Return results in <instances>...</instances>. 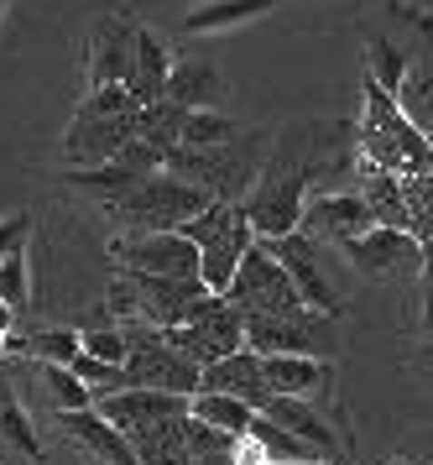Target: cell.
I'll list each match as a JSON object with an SVG mask.
<instances>
[{"instance_id": "6da1fadb", "label": "cell", "mask_w": 433, "mask_h": 465, "mask_svg": "<svg viewBox=\"0 0 433 465\" xmlns=\"http://www.w3.org/2000/svg\"><path fill=\"white\" fill-rule=\"evenodd\" d=\"M309 189H313V163L292 142V131H282V142L271 147V157L256 173V189L246 193V214H251L256 241H277V235L298 231V214H303Z\"/></svg>"}, {"instance_id": "7a4b0ae2", "label": "cell", "mask_w": 433, "mask_h": 465, "mask_svg": "<svg viewBox=\"0 0 433 465\" xmlns=\"http://www.w3.org/2000/svg\"><path fill=\"white\" fill-rule=\"evenodd\" d=\"M136 94L125 84H94L84 94L79 115L63 131V163L68 168H94L115 157L125 142H136Z\"/></svg>"}, {"instance_id": "3957f363", "label": "cell", "mask_w": 433, "mask_h": 465, "mask_svg": "<svg viewBox=\"0 0 433 465\" xmlns=\"http://www.w3.org/2000/svg\"><path fill=\"white\" fill-rule=\"evenodd\" d=\"M366 121H360V163L371 168H387V173H418V168H433V142L423 131L402 115L392 89H381L366 74Z\"/></svg>"}, {"instance_id": "277c9868", "label": "cell", "mask_w": 433, "mask_h": 465, "mask_svg": "<svg viewBox=\"0 0 433 465\" xmlns=\"http://www.w3.org/2000/svg\"><path fill=\"white\" fill-rule=\"evenodd\" d=\"M178 231L199 246V282H204L209 293H225L235 267H241V256L251 252V214L246 204H230V199H209L199 214H188Z\"/></svg>"}, {"instance_id": "5b68a950", "label": "cell", "mask_w": 433, "mask_h": 465, "mask_svg": "<svg viewBox=\"0 0 433 465\" xmlns=\"http://www.w3.org/2000/svg\"><path fill=\"white\" fill-rule=\"evenodd\" d=\"M162 168L188 178V183H199L209 189L214 199H230V204H241L251 189H256V173H261V152L246 147L241 136L225 142V147H167L162 152Z\"/></svg>"}, {"instance_id": "8992f818", "label": "cell", "mask_w": 433, "mask_h": 465, "mask_svg": "<svg viewBox=\"0 0 433 465\" xmlns=\"http://www.w3.org/2000/svg\"><path fill=\"white\" fill-rule=\"evenodd\" d=\"M121 335H125V366H121L125 387H157V392H183V398L199 392V371L204 366H193L188 356H178L157 324L125 319Z\"/></svg>"}, {"instance_id": "52a82bcc", "label": "cell", "mask_w": 433, "mask_h": 465, "mask_svg": "<svg viewBox=\"0 0 433 465\" xmlns=\"http://www.w3.org/2000/svg\"><path fill=\"white\" fill-rule=\"evenodd\" d=\"M214 199L209 189H199V183H188V178H178V173L157 168L152 178H142L136 189L125 193V199H115L110 210H115V220L121 225H131V231H178L188 214H199Z\"/></svg>"}, {"instance_id": "ba28073f", "label": "cell", "mask_w": 433, "mask_h": 465, "mask_svg": "<svg viewBox=\"0 0 433 465\" xmlns=\"http://www.w3.org/2000/svg\"><path fill=\"white\" fill-rule=\"evenodd\" d=\"M162 335L178 356H188L193 366H209V361H225L230 351L246 345V319L235 314V303L225 293H199L193 309L178 324H167Z\"/></svg>"}, {"instance_id": "9c48e42d", "label": "cell", "mask_w": 433, "mask_h": 465, "mask_svg": "<svg viewBox=\"0 0 433 465\" xmlns=\"http://www.w3.org/2000/svg\"><path fill=\"white\" fill-rule=\"evenodd\" d=\"M225 298L235 303V314L241 319H256V314H298V309H309L298 288H292L288 267L271 256L267 241H251V252L241 256V267L230 277Z\"/></svg>"}, {"instance_id": "30bf717a", "label": "cell", "mask_w": 433, "mask_h": 465, "mask_svg": "<svg viewBox=\"0 0 433 465\" xmlns=\"http://www.w3.org/2000/svg\"><path fill=\"white\" fill-rule=\"evenodd\" d=\"M246 345L261 351V356H324L330 361L340 351V330H334V314H319V309H298V314H256L246 319Z\"/></svg>"}, {"instance_id": "8fae6325", "label": "cell", "mask_w": 433, "mask_h": 465, "mask_svg": "<svg viewBox=\"0 0 433 465\" xmlns=\"http://www.w3.org/2000/svg\"><path fill=\"white\" fill-rule=\"evenodd\" d=\"M271 256L288 267L292 288H298V298L309 303V309H319V314H345V293L334 288V277L324 272V262H330V241H313V235L292 231V235H277V241H267Z\"/></svg>"}, {"instance_id": "7c38bea8", "label": "cell", "mask_w": 433, "mask_h": 465, "mask_svg": "<svg viewBox=\"0 0 433 465\" xmlns=\"http://www.w3.org/2000/svg\"><path fill=\"white\" fill-rule=\"evenodd\" d=\"M162 168V152L146 147V142H125L115 157H104V163H94V168H68L63 173V183L68 189L89 193V199H100V204H115V199H125V193L136 189L142 178H152V173Z\"/></svg>"}, {"instance_id": "4fadbf2b", "label": "cell", "mask_w": 433, "mask_h": 465, "mask_svg": "<svg viewBox=\"0 0 433 465\" xmlns=\"http://www.w3.org/2000/svg\"><path fill=\"white\" fill-rule=\"evenodd\" d=\"M376 225L371 204L360 189H324L303 199V214H298V231L313 235V241H330V246H345L355 235H366Z\"/></svg>"}, {"instance_id": "5bb4252c", "label": "cell", "mask_w": 433, "mask_h": 465, "mask_svg": "<svg viewBox=\"0 0 433 465\" xmlns=\"http://www.w3.org/2000/svg\"><path fill=\"white\" fill-rule=\"evenodd\" d=\"M136 32L142 26L131 22L125 11H100L89 22V89L94 84H131L136 74Z\"/></svg>"}, {"instance_id": "9a60e30c", "label": "cell", "mask_w": 433, "mask_h": 465, "mask_svg": "<svg viewBox=\"0 0 433 465\" xmlns=\"http://www.w3.org/2000/svg\"><path fill=\"white\" fill-rule=\"evenodd\" d=\"M125 272H152V277H199V246L183 231H142L131 241L110 246Z\"/></svg>"}, {"instance_id": "2e32d148", "label": "cell", "mask_w": 433, "mask_h": 465, "mask_svg": "<svg viewBox=\"0 0 433 465\" xmlns=\"http://www.w3.org/2000/svg\"><path fill=\"white\" fill-rule=\"evenodd\" d=\"M261 377H267V392H282V398H313L330 408L334 392V361L324 356H261Z\"/></svg>"}, {"instance_id": "e0dca14e", "label": "cell", "mask_w": 433, "mask_h": 465, "mask_svg": "<svg viewBox=\"0 0 433 465\" xmlns=\"http://www.w3.org/2000/svg\"><path fill=\"white\" fill-rule=\"evenodd\" d=\"M125 277H131V293H136V314L157 330L178 324L193 309V298L209 293L199 277H152V272H125Z\"/></svg>"}, {"instance_id": "ac0fdd59", "label": "cell", "mask_w": 433, "mask_h": 465, "mask_svg": "<svg viewBox=\"0 0 433 465\" xmlns=\"http://www.w3.org/2000/svg\"><path fill=\"white\" fill-rule=\"evenodd\" d=\"M256 413H267L271 423H282L288 434H298V440H309L324 460H345V444L334 440L330 429V408L313 398H282V392H267V402L256 408Z\"/></svg>"}, {"instance_id": "d6986e66", "label": "cell", "mask_w": 433, "mask_h": 465, "mask_svg": "<svg viewBox=\"0 0 433 465\" xmlns=\"http://www.w3.org/2000/svg\"><path fill=\"white\" fill-rule=\"evenodd\" d=\"M345 256L360 277H392L418 262V235L397 231V225H371L366 235L345 241Z\"/></svg>"}, {"instance_id": "ffe728a7", "label": "cell", "mask_w": 433, "mask_h": 465, "mask_svg": "<svg viewBox=\"0 0 433 465\" xmlns=\"http://www.w3.org/2000/svg\"><path fill=\"white\" fill-rule=\"evenodd\" d=\"M199 387L204 392H230V398L251 402V408H261L267 402V377H261V351H230L225 361H209L204 371H199Z\"/></svg>"}, {"instance_id": "44dd1931", "label": "cell", "mask_w": 433, "mask_h": 465, "mask_svg": "<svg viewBox=\"0 0 433 465\" xmlns=\"http://www.w3.org/2000/svg\"><path fill=\"white\" fill-rule=\"evenodd\" d=\"M63 429L74 434V440L84 444V450H94L104 465H142V455H136V444L125 440L115 423L104 419L100 408H79V413H63Z\"/></svg>"}, {"instance_id": "7402d4cb", "label": "cell", "mask_w": 433, "mask_h": 465, "mask_svg": "<svg viewBox=\"0 0 433 465\" xmlns=\"http://www.w3.org/2000/svg\"><path fill=\"white\" fill-rule=\"evenodd\" d=\"M167 100H178L188 110H220L225 100V79L209 58H172L167 68Z\"/></svg>"}, {"instance_id": "603a6c76", "label": "cell", "mask_w": 433, "mask_h": 465, "mask_svg": "<svg viewBox=\"0 0 433 465\" xmlns=\"http://www.w3.org/2000/svg\"><path fill=\"white\" fill-rule=\"evenodd\" d=\"M282 0H199L193 11L183 16V32H193V37H204V32H225V26H246L256 22V16H267V11H277Z\"/></svg>"}, {"instance_id": "cb8c5ba5", "label": "cell", "mask_w": 433, "mask_h": 465, "mask_svg": "<svg viewBox=\"0 0 433 465\" xmlns=\"http://www.w3.org/2000/svg\"><path fill=\"white\" fill-rule=\"evenodd\" d=\"M167 68H172V58H167L162 37H152V32H136V74H131V94H136V105H152V100H162L167 94Z\"/></svg>"}, {"instance_id": "d4e9b609", "label": "cell", "mask_w": 433, "mask_h": 465, "mask_svg": "<svg viewBox=\"0 0 433 465\" xmlns=\"http://www.w3.org/2000/svg\"><path fill=\"white\" fill-rule=\"evenodd\" d=\"M188 413L199 423H209V429H220V434H230V440H241L251 429V419H256V408L251 402H241V398H230V392H193L188 398Z\"/></svg>"}, {"instance_id": "484cf974", "label": "cell", "mask_w": 433, "mask_h": 465, "mask_svg": "<svg viewBox=\"0 0 433 465\" xmlns=\"http://www.w3.org/2000/svg\"><path fill=\"white\" fill-rule=\"evenodd\" d=\"M183 121H188V105H178V100H152V105L136 110V142H146V147H178V136H183Z\"/></svg>"}, {"instance_id": "4316f807", "label": "cell", "mask_w": 433, "mask_h": 465, "mask_svg": "<svg viewBox=\"0 0 433 465\" xmlns=\"http://www.w3.org/2000/svg\"><path fill=\"white\" fill-rule=\"evenodd\" d=\"M246 440H256L261 450H267V460L271 465H298V460H324L319 450H313L309 440H298V434H288L282 423H271L267 413H256L246 429Z\"/></svg>"}, {"instance_id": "83f0119b", "label": "cell", "mask_w": 433, "mask_h": 465, "mask_svg": "<svg viewBox=\"0 0 433 465\" xmlns=\"http://www.w3.org/2000/svg\"><path fill=\"white\" fill-rule=\"evenodd\" d=\"M0 440H11L26 460H42V440H37V429H32V419H26L21 398H16V381L5 377V371H0Z\"/></svg>"}, {"instance_id": "f1b7e54d", "label": "cell", "mask_w": 433, "mask_h": 465, "mask_svg": "<svg viewBox=\"0 0 433 465\" xmlns=\"http://www.w3.org/2000/svg\"><path fill=\"white\" fill-rule=\"evenodd\" d=\"M26 246H32V235L0 256V303L16 309V314L32 303V252H26Z\"/></svg>"}, {"instance_id": "f546056e", "label": "cell", "mask_w": 433, "mask_h": 465, "mask_svg": "<svg viewBox=\"0 0 433 465\" xmlns=\"http://www.w3.org/2000/svg\"><path fill=\"white\" fill-rule=\"evenodd\" d=\"M397 105H402V115L433 142V74L428 68H418V74L408 68V79L397 89Z\"/></svg>"}, {"instance_id": "4dcf8cb0", "label": "cell", "mask_w": 433, "mask_h": 465, "mask_svg": "<svg viewBox=\"0 0 433 465\" xmlns=\"http://www.w3.org/2000/svg\"><path fill=\"white\" fill-rule=\"evenodd\" d=\"M235 136H241V126H235L230 115H220V110H188L178 147H225Z\"/></svg>"}, {"instance_id": "1f68e13d", "label": "cell", "mask_w": 433, "mask_h": 465, "mask_svg": "<svg viewBox=\"0 0 433 465\" xmlns=\"http://www.w3.org/2000/svg\"><path fill=\"white\" fill-rule=\"evenodd\" d=\"M37 377L47 381V392H53V402H58L63 413H79V408H94V392L84 387L63 361H37Z\"/></svg>"}, {"instance_id": "d6a6232c", "label": "cell", "mask_w": 433, "mask_h": 465, "mask_svg": "<svg viewBox=\"0 0 433 465\" xmlns=\"http://www.w3.org/2000/svg\"><path fill=\"white\" fill-rule=\"evenodd\" d=\"M402 199H408V220H413V235H433V168L402 173Z\"/></svg>"}, {"instance_id": "836d02e7", "label": "cell", "mask_w": 433, "mask_h": 465, "mask_svg": "<svg viewBox=\"0 0 433 465\" xmlns=\"http://www.w3.org/2000/svg\"><path fill=\"white\" fill-rule=\"evenodd\" d=\"M366 58H371V79H376V84L397 94L402 79H408V58H402L387 37H371V43H366Z\"/></svg>"}, {"instance_id": "e575fe53", "label": "cell", "mask_w": 433, "mask_h": 465, "mask_svg": "<svg viewBox=\"0 0 433 465\" xmlns=\"http://www.w3.org/2000/svg\"><path fill=\"white\" fill-rule=\"evenodd\" d=\"M79 351H89V356L110 361V366H125V335H121V324H100V330H84V335H79Z\"/></svg>"}, {"instance_id": "d590c367", "label": "cell", "mask_w": 433, "mask_h": 465, "mask_svg": "<svg viewBox=\"0 0 433 465\" xmlns=\"http://www.w3.org/2000/svg\"><path fill=\"white\" fill-rule=\"evenodd\" d=\"M32 351H37L42 361H74L79 356V330H42V335L32 340Z\"/></svg>"}, {"instance_id": "8d00e7d4", "label": "cell", "mask_w": 433, "mask_h": 465, "mask_svg": "<svg viewBox=\"0 0 433 465\" xmlns=\"http://www.w3.org/2000/svg\"><path fill=\"white\" fill-rule=\"evenodd\" d=\"M26 235H32V214H26V210L5 214V220H0V256L11 252V246H21Z\"/></svg>"}, {"instance_id": "74e56055", "label": "cell", "mask_w": 433, "mask_h": 465, "mask_svg": "<svg viewBox=\"0 0 433 465\" xmlns=\"http://www.w3.org/2000/svg\"><path fill=\"white\" fill-rule=\"evenodd\" d=\"M11 330H16V309H5V303H0V351H5Z\"/></svg>"}, {"instance_id": "f35d334b", "label": "cell", "mask_w": 433, "mask_h": 465, "mask_svg": "<svg viewBox=\"0 0 433 465\" xmlns=\"http://www.w3.org/2000/svg\"><path fill=\"white\" fill-rule=\"evenodd\" d=\"M418 267L433 277V235H423V241H418Z\"/></svg>"}, {"instance_id": "ab89813d", "label": "cell", "mask_w": 433, "mask_h": 465, "mask_svg": "<svg viewBox=\"0 0 433 465\" xmlns=\"http://www.w3.org/2000/svg\"><path fill=\"white\" fill-rule=\"evenodd\" d=\"M423 330L433 335V277H428V293H423Z\"/></svg>"}, {"instance_id": "60d3db41", "label": "cell", "mask_w": 433, "mask_h": 465, "mask_svg": "<svg viewBox=\"0 0 433 465\" xmlns=\"http://www.w3.org/2000/svg\"><path fill=\"white\" fill-rule=\"evenodd\" d=\"M298 465H345V460H298Z\"/></svg>"}, {"instance_id": "b9f144b4", "label": "cell", "mask_w": 433, "mask_h": 465, "mask_svg": "<svg viewBox=\"0 0 433 465\" xmlns=\"http://www.w3.org/2000/svg\"><path fill=\"white\" fill-rule=\"evenodd\" d=\"M387 465H402V460H387Z\"/></svg>"}, {"instance_id": "7bdbcfd3", "label": "cell", "mask_w": 433, "mask_h": 465, "mask_svg": "<svg viewBox=\"0 0 433 465\" xmlns=\"http://www.w3.org/2000/svg\"><path fill=\"white\" fill-rule=\"evenodd\" d=\"M0 11H5V0H0Z\"/></svg>"}]
</instances>
